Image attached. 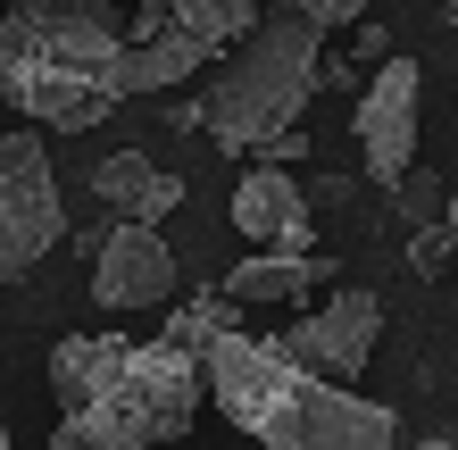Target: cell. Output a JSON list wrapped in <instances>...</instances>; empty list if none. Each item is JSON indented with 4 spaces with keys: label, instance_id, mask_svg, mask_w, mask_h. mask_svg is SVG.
Listing matches in <instances>:
<instances>
[{
    "label": "cell",
    "instance_id": "17",
    "mask_svg": "<svg viewBox=\"0 0 458 450\" xmlns=\"http://www.w3.org/2000/svg\"><path fill=\"white\" fill-rule=\"evenodd\" d=\"M301 150H309V134H276V142H259L250 158H259V167H292Z\"/></svg>",
    "mask_w": 458,
    "mask_h": 450
},
{
    "label": "cell",
    "instance_id": "14",
    "mask_svg": "<svg viewBox=\"0 0 458 450\" xmlns=\"http://www.w3.org/2000/svg\"><path fill=\"white\" fill-rule=\"evenodd\" d=\"M225 334H242V301L233 293H200V301H175V317H167V351H192V359H208Z\"/></svg>",
    "mask_w": 458,
    "mask_h": 450
},
{
    "label": "cell",
    "instance_id": "3",
    "mask_svg": "<svg viewBox=\"0 0 458 450\" xmlns=\"http://www.w3.org/2000/svg\"><path fill=\"white\" fill-rule=\"evenodd\" d=\"M317 42H326V25L276 0L259 34L242 42V50H225L217 84H200V125L217 134V150H259V142H276V134H301L309 92L326 84Z\"/></svg>",
    "mask_w": 458,
    "mask_h": 450
},
{
    "label": "cell",
    "instance_id": "12",
    "mask_svg": "<svg viewBox=\"0 0 458 450\" xmlns=\"http://www.w3.org/2000/svg\"><path fill=\"white\" fill-rule=\"evenodd\" d=\"M309 284H334V259L317 250V259H292V250H250L242 267L225 276V293L242 309H267V301H301Z\"/></svg>",
    "mask_w": 458,
    "mask_h": 450
},
{
    "label": "cell",
    "instance_id": "13",
    "mask_svg": "<svg viewBox=\"0 0 458 450\" xmlns=\"http://www.w3.org/2000/svg\"><path fill=\"white\" fill-rule=\"evenodd\" d=\"M208 59H217V50H200L192 34H175V25H167L158 42H133V50H125V100H133V92H167V84H192V75H200Z\"/></svg>",
    "mask_w": 458,
    "mask_h": 450
},
{
    "label": "cell",
    "instance_id": "4",
    "mask_svg": "<svg viewBox=\"0 0 458 450\" xmlns=\"http://www.w3.org/2000/svg\"><path fill=\"white\" fill-rule=\"evenodd\" d=\"M208 409V367L167 342H133L84 417H59L50 450H175Z\"/></svg>",
    "mask_w": 458,
    "mask_h": 450
},
{
    "label": "cell",
    "instance_id": "19",
    "mask_svg": "<svg viewBox=\"0 0 458 450\" xmlns=\"http://www.w3.org/2000/svg\"><path fill=\"white\" fill-rule=\"evenodd\" d=\"M450 233H458V175H450Z\"/></svg>",
    "mask_w": 458,
    "mask_h": 450
},
{
    "label": "cell",
    "instance_id": "18",
    "mask_svg": "<svg viewBox=\"0 0 458 450\" xmlns=\"http://www.w3.org/2000/svg\"><path fill=\"white\" fill-rule=\"evenodd\" d=\"M350 42H359V59H375V67H392V42H384V25H375V17H367V25H359V34H350Z\"/></svg>",
    "mask_w": 458,
    "mask_h": 450
},
{
    "label": "cell",
    "instance_id": "21",
    "mask_svg": "<svg viewBox=\"0 0 458 450\" xmlns=\"http://www.w3.org/2000/svg\"><path fill=\"white\" fill-rule=\"evenodd\" d=\"M0 450H9V409H0Z\"/></svg>",
    "mask_w": 458,
    "mask_h": 450
},
{
    "label": "cell",
    "instance_id": "8",
    "mask_svg": "<svg viewBox=\"0 0 458 450\" xmlns=\"http://www.w3.org/2000/svg\"><path fill=\"white\" fill-rule=\"evenodd\" d=\"M92 301L109 317L133 309H175V250L158 225H109V242L92 259Z\"/></svg>",
    "mask_w": 458,
    "mask_h": 450
},
{
    "label": "cell",
    "instance_id": "15",
    "mask_svg": "<svg viewBox=\"0 0 458 450\" xmlns=\"http://www.w3.org/2000/svg\"><path fill=\"white\" fill-rule=\"evenodd\" d=\"M409 259H417L425 276H434V267H458V233H450V217H442V225H409Z\"/></svg>",
    "mask_w": 458,
    "mask_h": 450
},
{
    "label": "cell",
    "instance_id": "1",
    "mask_svg": "<svg viewBox=\"0 0 458 450\" xmlns=\"http://www.w3.org/2000/svg\"><path fill=\"white\" fill-rule=\"evenodd\" d=\"M125 9L109 0H17L0 17V100L34 125L84 134L125 100Z\"/></svg>",
    "mask_w": 458,
    "mask_h": 450
},
{
    "label": "cell",
    "instance_id": "2",
    "mask_svg": "<svg viewBox=\"0 0 458 450\" xmlns=\"http://www.w3.org/2000/svg\"><path fill=\"white\" fill-rule=\"evenodd\" d=\"M200 367H208V401L267 450H392L400 442V417L384 401L292 367L259 334H225Z\"/></svg>",
    "mask_w": 458,
    "mask_h": 450
},
{
    "label": "cell",
    "instance_id": "6",
    "mask_svg": "<svg viewBox=\"0 0 458 450\" xmlns=\"http://www.w3.org/2000/svg\"><path fill=\"white\" fill-rule=\"evenodd\" d=\"M417 109H425V75L417 59H392L367 75L359 92V158H367V183H384V192H409L417 175Z\"/></svg>",
    "mask_w": 458,
    "mask_h": 450
},
{
    "label": "cell",
    "instance_id": "7",
    "mask_svg": "<svg viewBox=\"0 0 458 450\" xmlns=\"http://www.w3.org/2000/svg\"><path fill=\"white\" fill-rule=\"evenodd\" d=\"M375 334H384V301H375L367 284H342V293H326V309L292 317L276 334V351L292 367H309V376H326V384H350L375 359Z\"/></svg>",
    "mask_w": 458,
    "mask_h": 450
},
{
    "label": "cell",
    "instance_id": "22",
    "mask_svg": "<svg viewBox=\"0 0 458 450\" xmlns=\"http://www.w3.org/2000/svg\"><path fill=\"white\" fill-rule=\"evenodd\" d=\"M450 9H458V0H450Z\"/></svg>",
    "mask_w": 458,
    "mask_h": 450
},
{
    "label": "cell",
    "instance_id": "16",
    "mask_svg": "<svg viewBox=\"0 0 458 450\" xmlns=\"http://www.w3.org/2000/svg\"><path fill=\"white\" fill-rule=\"evenodd\" d=\"M284 9H301L317 25H367V0H284Z\"/></svg>",
    "mask_w": 458,
    "mask_h": 450
},
{
    "label": "cell",
    "instance_id": "9",
    "mask_svg": "<svg viewBox=\"0 0 458 450\" xmlns=\"http://www.w3.org/2000/svg\"><path fill=\"white\" fill-rule=\"evenodd\" d=\"M233 225L250 233V250L317 259V200H309V183H292L284 167H250L233 183Z\"/></svg>",
    "mask_w": 458,
    "mask_h": 450
},
{
    "label": "cell",
    "instance_id": "20",
    "mask_svg": "<svg viewBox=\"0 0 458 450\" xmlns=\"http://www.w3.org/2000/svg\"><path fill=\"white\" fill-rule=\"evenodd\" d=\"M417 450H458V442H450V434H434V442H417Z\"/></svg>",
    "mask_w": 458,
    "mask_h": 450
},
{
    "label": "cell",
    "instance_id": "11",
    "mask_svg": "<svg viewBox=\"0 0 458 450\" xmlns=\"http://www.w3.org/2000/svg\"><path fill=\"white\" fill-rule=\"evenodd\" d=\"M125 351H133L125 334H67L50 351V401H59V417H84L100 401V384L125 367Z\"/></svg>",
    "mask_w": 458,
    "mask_h": 450
},
{
    "label": "cell",
    "instance_id": "5",
    "mask_svg": "<svg viewBox=\"0 0 458 450\" xmlns=\"http://www.w3.org/2000/svg\"><path fill=\"white\" fill-rule=\"evenodd\" d=\"M67 242V208H59V175L34 125H0V284L34 276L50 250Z\"/></svg>",
    "mask_w": 458,
    "mask_h": 450
},
{
    "label": "cell",
    "instance_id": "10",
    "mask_svg": "<svg viewBox=\"0 0 458 450\" xmlns=\"http://www.w3.org/2000/svg\"><path fill=\"white\" fill-rule=\"evenodd\" d=\"M92 192H100V208H109L117 225H158V217L183 208V175L150 167V150H109L92 167Z\"/></svg>",
    "mask_w": 458,
    "mask_h": 450
}]
</instances>
